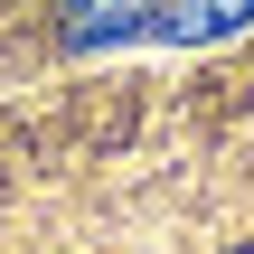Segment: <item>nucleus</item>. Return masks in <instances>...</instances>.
Masks as SVG:
<instances>
[{"mask_svg":"<svg viewBox=\"0 0 254 254\" xmlns=\"http://www.w3.org/2000/svg\"><path fill=\"white\" fill-rule=\"evenodd\" d=\"M151 19H160V0H57L66 47H113V38H141Z\"/></svg>","mask_w":254,"mask_h":254,"instance_id":"obj_1","label":"nucleus"},{"mask_svg":"<svg viewBox=\"0 0 254 254\" xmlns=\"http://www.w3.org/2000/svg\"><path fill=\"white\" fill-rule=\"evenodd\" d=\"M254 0H170L160 9V28L179 38V47H198V38H226V28H245Z\"/></svg>","mask_w":254,"mask_h":254,"instance_id":"obj_2","label":"nucleus"},{"mask_svg":"<svg viewBox=\"0 0 254 254\" xmlns=\"http://www.w3.org/2000/svg\"><path fill=\"white\" fill-rule=\"evenodd\" d=\"M236 254H254V245H236Z\"/></svg>","mask_w":254,"mask_h":254,"instance_id":"obj_3","label":"nucleus"}]
</instances>
